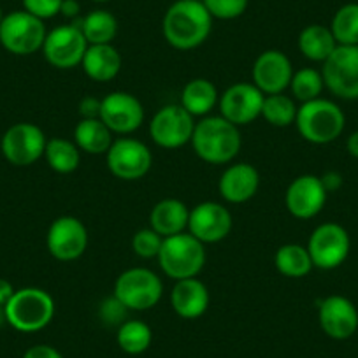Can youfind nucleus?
<instances>
[{
  "instance_id": "nucleus-10",
  "label": "nucleus",
  "mask_w": 358,
  "mask_h": 358,
  "mask_svg": "<svg viewBox=\"0 0 358 358\" xmlns=\"http://www.w3.org/2000/svg\"><path fill=\"white\" fill-rule=\"evenodd\" d=\"M195 118L181 104H169L158 109L150 123V136L164 150H178L192 141Z\"/></svg>"
},
{
  "instance_id": "nucleus-44",
  "label": "nucleus",
  "mask_w": 358,
  "mask_h": 358,
  "mask_svg": "<svg viewBox=\"0 0 358 358\" xmlns=\"http://www.w3.org/2000/svg\"><path fill=\"white\" fill-rule=\"evenodd\" d=\"M346 150L351 157L358 160V130H355V132H351L350 136H348Z\"/></svg>"
},
{
  "instance_id": "nucleus-41",
  "label": "nucleus",
  "mask_w": 358,
  "mask_h": 358,
  "mask_svg": "<svg viewBox=\"0 0 358 358\" xmlns=\"http://www.w3.org/2000/svg\"><path fill=\"white\" fill-rule=\"evenodd\" d=\"M322 179L323 188L327 190V194H332V192H337L341 187H343V176L337 171H327L325 174L320 176Z\"/></svg>"
},
{
  "instance_id": "nucleus-12",
  "label": "nucleus",
  "mask_w": 358,
  "mask_h": 358,
  "mask_svg": "<svg viewBox=\"0 0 358 358\" xmlns=\"http://www.w3.org/2000/svg\"><path fill=\"white\" fill-rule=\"evenodd\" d=\"M108 169L115 178L123 181H137L150 172L153 165V155L143 141L132 137L115 139L113 146L106 153Z\"/></svg>"
},
{
  "instance_id": "nucleus-37",
  "label": "nucleus",
  "mask_w": 358,
  "mask_h": 358,
  "mask_svg": "<svg viewBox=\"0 0 358 358\" xmlns=\"http://www.w3.org/2000/svg\"><path fill=\"white\" fill-rule=\"evenodd\" d=\"M127 313H129V309L115 295L111 299H106L101 304V309H99L101 320L109 327H120L123 322H127Z\"/></svg>"
},
{
  "instance_id": "nucleus-31",
  "label": "nucleus",
  "mask_w": 358,
  "mask_h": 358,
  "mask_svg": "<svg viewBox=\"0 0 358 358\" xmlns=\"http://www.w3.org/2000/svg\"><path fill=\"white\" fill-rule=\"evenodd\" d=\"M151 341H153V332L150 325L141 320H127L116 332V343L127 355L144 353L151 346Z\"/></svg>"
},
{
  "instance_id": "nucleus-3",
  "label": "nucleus",
  "mask_w": 358,
  "mask_h": 358,
  "mask_svg": "<svg viewBox=\"0 0 358 358\" xmlns=\"http://www.w3.org/2000/svg\"><path fill=\"white\" fill-rule=\"evenodd\" d=\"M295 127L302 139L323 146L339 139L346 127V116L336 102L320 97L301 104Z\"/></svg>"
},
{
  "instance_id": "nucleus-16",
  "label": "nucleus",
  "mask_w": 358,
  "mask_h": 358,
  "mask_svg": "<svg viewBox=\"0 0 358 358\" xmlns=\"http://www.w3.org/2000/svg\"><path fill=\"white\" fill-rule=\"evenodd\" d=\"M264 97L253 83H236L222 94L218 102L220 113L236 127L250 125L262 116Z\"/></svg>"
},
{
  "instance_id": "nucleus-19",
  "label": "nucleus",
  "mask_w": 358,
  "mask_h": 358,
  "mask_svg": "<svg viewBox=\"0 0 358 358\" xmlns=\"http://www.w3.org/2000/svg\"><path fill=\"white\" fill-rule=\"evenodd\" d=\"M292 60L280 50H267L257 57L253 64V85L264 95L283 94L290 88L294 78Z\"/></svg>"
},
{
  "instance_id": "nucleus-27",
  "label": "nucleus",
  "mask_w": 358,
  "mask_h": 358,
  "mask_svg": "<svg viewBox=\"0 0 358 358\" xmlns=\"http://www.w3.org/2000/svg\"><path fill=\"white\" fill-rule=\"evenodd\" d=\"M297 46L302 57L308 58L309 62L323 64L334 53V50L337 48V43L334 39V34L330 30V27L309 25L306 29H302V32L299 34Z\"/></svg>"
},
{
  "instance_id": "nucleus-20",
  "label": "nucleus",
  "mask_w": 358,
  "mask_h": 358,
  "mask_svg": "<svg viewBox=\"0 0 358 358\" xmlns=\"http://www.w3.org/2000/svg\"><path fill=\"white\" fill-rule=\"evenodd\" d=\"M318 322L330 339L346 341L358 330V309L344 295H330L320 302Z\"/></svg>"
},
{
  "instance_id": "nucleus-6",
  "label": "nucleus",
  "mask_w": 358,
  "mask_h": 358,
  "mask_svg": "<svg viewBox=\"0 0 358 358\" xmlns=\"http://www.w3.org/2000/svg\"><path fill=\"white\" fill-rule=\"evenodd\" d=\"M113 295L129 311H148L162 301L164 283L158 274L146 267L127 268L116 278Z\"/></svg>"
},
{
  "instance_id": "nucleus-29",
  "label": "nucleus",
  "mask_w": 358,
  "mask_h": 358,
  "mask_svg": "<svg viewBox=\"0 0 358 358\" xmlns=\"http://www.w3.org/2000/svg\"><path fill=\"white\" fill-rule=\"evenodd\" d=\"M274 265L287 278H304L315 267L308 248L295 243H288L278 248L276 255H274Z\"/></svg>"
},
{
  "instance_id": "nucleus-5",
  "label": "nucleus",
  "mask_w": 358,
  "mask_h": 358,
  "mask_svg": "<svg viewBox=\"0 0 358 358\" xmlns=\"http://www.w3.org/2000/svg\"><path fill=\"white\" fill-rule=\"evenodd\" d=\"M53 316L55 301L43 288H20L6 304L8 323L23 334H34L46 329L53 322Z\"/></svg>"
},
{
  "instance_id": "nucleus-25",
  "label": "nucleus",
  "mask_w": 358,
  "mask_h": 358,
  "mask_svg": "<svg viewBox=\"0 0 358 358\" xmlns=\"http://www.w3.org/2000/svg\"><path fill=\"white\" fill-rule=\"evenodd\" d=\"M220 95L213 81L206 78H195L185 85L181 92V106L194 118H204L218 106Z\"/></svg>"
},
{
  "instance_id": "nucleus-45",
  "label": "nucleus",
  "mask_w": 358,
  "mask_h": 358,
  "mask_svg": "<svg viewBox=\"0 0 358 358\" xmlns=\"http://www.w3.org/2000/svg\"><path fill=\"white\" fill-rule=\"evenodd\" d=\"M8 323V318H6V306H0V329Z\"/></svg>"
},
{
  "instance_id": "nucleus-33",
  "label": "nucleus",
  "mask_w": 358,
  "mask_h": 358,
  "mask_svg": "<svg viewBox=\"0 0 358 358\" xmlns=\"http://www.w3.org/2000/svg\"><path fill=\"white\" fill-rule=\"evenodd\" d=\"M297 106L292 97L285 94L276 95H265L264 106H262V118L268 123V125L278 127V129H285L295 123L297 118Z\"/></svg>"
},
{
  "instance_id": "nucleus-36",
  "label": "nucleus",
  "mask_w": 358,
  "mask_h": 358,
  "mask_svg": "<svg viewBox=\"0 0 358 358\" xmlns=\"http://www.w3.org/2000/svg\"><path fill=\"white\" fill-rule=\"evenodd\" d=\"M209 15L216 20H236L246 13L250 0H202Z\"/></svg>"
},
{
  "instance_id": "nucleus-9",
  "label": "nucleus",
  "mask_w": 358,
  "mask_h": 358,
  "mask_svg": "<svg viewBox=\"0 0 358 358\" xmlns=\"http://www.w3.org/2000/svg\"><path fill=\"white\" fill-rule=\"evenodd\" d=\"M313 265L322 271H334L341 267L350 257L351 239L343 225L334 222L322 223L313 230L308 243Z\"/></svg>"
},
{
  "instance_id": "nucleus-24",
  "label": "nucleus",
  "mask_w": 358,
  "mask_h": 358,
  "mask_svg": "<svg viewBox=\"0 0 358 358\" xmlns=\"http://www.w3.org/2000/svg\"><path fill=\"white\" fill-rule=\"evenodd\" d=\"M190 209L179 199H164L150 213V229L162 237L178 236L188 229Z\"/></svg>"
},
{
  "instance_id": "nucleus-39",
  "label": "nucleus",
  "mask_w": 358,
  "mask_h": 358,
  "mask_svg": "<svg viewBox=\"0 0 358 358\" xmlns=\"http://www.w3.org/2000/svg\"><path fill=\"white\" fill-rule=\"evenodd\" d=\"M101 104H102V101L92 97V95H88V97H83L81 102H79V106H78V113H79V116H81V120L99 118V116H101Z\"/></svg>"
},
{
  "instance_id": "nucleus-2",
  "label": "nucleus",
  "mask_w": 358,
  "mask_h": 358,
  "mask_svg": "<svg viewBox=\"0 0 358 358\" xmlns=\"http://www.w3.org/2000/svg\"><path fill=\"white\" fill-rule=\"evenodd\" d=\"M192 146L201 160L213 165L230 164L241 151L239 127L223 116H204L195 123Z\"/></svg>"
},
{
  "instance_id": "nucleus-23",
  "label": "nucleus",
  "mask_w": 358,
  "mask_h": 358,
  "mask_svg": "<svg viewBox=\"0 0 358 358\" xmlns=\"http://www.w3.org/2000/svg\"><path fill=\"white\" fill-rule=\"evenodd\" d=\"M122 55L113 44H88L81 67L90 79L108 83L122 71Z\"/></svg>"
},
{
  "instance_id": "nucleus-40",
  "label": "nucleus",
  "mask_w": 358,
  "mask_h": 358,
  "mask_svg": "<svg viewBox=\"0 0 358 358\" xmlns=\"http://www.w3.org/2000/svg\"><path fill=\"white\" fill-rule=\"evenodd\" d=\"M23 358H64L57 348L50 346V344H36V346L29 348L23 355Z\"/></svg>"
},
{
  "instance_id": "nucleus-22",
  "label": "nucleus",
  "mask_w": 358,
  "mask_h": 358,
  "mask_svg": "<svg viewBox=\"0 0 358 358\" xmlns=\"http://www.w3.org/2000/svg\"><path fill=\"white\" fill-rule=\"evenodd\" d=\"M209 290L197 278L176 281L171 292V306L179 318L197 320L208 311Z\"/></svg>"
},
{
  "instance_id": "nucleus-46",
  "label": "nucleus",
  "mask_w": 358,
  "mask_h": 358,
  "mask_svg": "<svg viewBox=\"0 0 358 358\" xmlns=\"http://www.w3.org/2000/svg\"><path fill=\"white\" fill-rule=\"evenodd\" d=\"M4 11H2V8H0V23H2V20H4Z\"/></svg>"
},
{
  "instance_id": "nucleus-4",
  "label": "nucleus",
  "mask_w": 358,
  "mask_h": 358,
  "mask_svg": "<svg viewBox=\"0 0 358 358\" xmlns=\"http://www.w3.org/2000/svg\"><path fill=\"white\" fill-rule=\"evenodd\" d=\"M158 265L174 281L197 278L206 265V248L190 232L165 237L158 253Z\"/></svg>"
},
{
  "instance_id": "nucleus-7",
  "label": "nucleus",
  "mask_w": 358,
  "mask_h": 358,
  "mask_svg": "<svg viewBox=\"0 0 358 358\" xmlns=\"http://www.w3.org/2000/svg\"><path fill=\"white\" fill-rule=\"evenodd\" d=\"M46 25L43 20L23 11H13L0 23V44L16 57H29L43 50L46 39Z\"/></svg>"
},
{
  "instance_id": "nucleus-8",
  "label": "nucleus",
  "mask_w": 358,
  "mask_h": 358,
  "mask_svg": "<svg viewBox=\"0 0 358 358\" xmlns=\"http://www.w3.org/2000/svg\"><path fill=\"white\" fill-rule=\"evenodd\" d=\"M325 88L343 101H358V46H339L323 62Z\"/></svg>"
},
{
  "instance_id": "nucleus-43",
  "label": "nucleus",
  "mask_w": 358,
  "mask_h": 358,
  "mask_svg": "<svg viewBox=\"0 0 358 358\" xmlns=\"http://www.w3.org/2000/svg\"><path fill=\"white\" fill-rule=\"evenodd\" d=\"M15 287L11 285V281L4 280V278H0V306H6L11 297L15 295Z\"/></svg>"
},
{
  "instance_id": "nucleus-28",
  "label": "nucleus",
  "mask_w": 358,
  "mask_h": 358,
  "mask_svg": "<svg viewBox=\"0 0 358 358\" xmlns=\"http://www.w3.org/2000/svg\"><path fill=\"white\" fill-rule=\"evenodd\" d=\"M71 23L81 29L88 44H111L118 34L115 15L104 9H95L83 18L72 20Z\"/></svg>"
},
{
  "instance_id": "nucleus-47",
  "label": "nucleus",
  "mask_w": 358,
  "mask_h": 358,
  "mask_svg": "<svg viewBox=\"0 0 358 358\" xmlns=\"http://www.w3.org/2000/svg\"><path fill=\"white\" fill-rule=\"evenodd\" d=\"M94 2H109V0H94Z\"/></svg>"
},
{
  "instance_id": "nucleus-38",
  "label": "nucleus",
  "mask_w": 358,
  "mask_h": 358,
  "mask_svg": "<svg viewBox=\"0 0 358 358\" xmlns=\"http://www.w3.org/2000/svg\"><path fill=\"white\" fill-rule=\"evenodd\" d=\"M23 9L39 20H50L60 15L62 0H22Z\"/></svg>"
},
{
  "instance_id": "nucleus-17",
  "label": "nucleus",
  "mask_w": 358,
  "mask_h": 358,
  "mask_svg": "<svg viewBox=\"0 0 358 358\" xmlns=\"http://www.w3.org/2000/svg\"><path fill=\"white\" fill-rule=\"evenodd\" d=\"M232 213L220 202L206 201L190 209L188 232L202 244H215L232 232Z\"/></svg>"
},
{
  "instance_id": "nucleus-42",
  "label": "nucleus",
  "mask_w": 358,
  "mask_h": 358,
  "mask_svg": "<svg viewBox=\"0 0 358 358\" xmlns=\"http://www.w3.org/2000/svg\"><path fill=\"white\" fill-rule=\"evenodd\" d=\"M60 15L72 22V20L79 18V15H81V4H79L78 0H62Z\"/></svg>"
},
{
  "instance_id": "nucleus-35",
  "label": "nucleus",
  "mask_w": 358,
  "mask_h": 358,
  "mask_svg": "<svg viewBox=\"0 0 358 358\" xmlns=\"http://www.w3.org/2000/svg\"><path fill=\"white\" fill-rule=\"evenodd\" d=\"M162 243H164V237L153 229H141L132 237V251L137 257L150 260V258L158 257Z\"/></svg>"
},
{
  "instance_id": "nucleus-11",
  "label": "nucleus",
  "mask_w": 358,
  "mask_h": 358,
  "mask_svg": "<svg viewBox=\"0 0 358 358\" xmlns=\"http://www.w3.org/2000/svg\"><path fill=\"white\" fill-rule=\"evenodd\" d=\"M46 136L37 125L29 122L15 123L0 139V151L15 167H29L44 157Z\"/></svg>"
},
{
  "instance_id": "nucleus-34",
  "label": "nucleus",
  "mask_w": 358,
  "mask_h": 358,
  "mask_svg": "<svg viewBox=\"0 0 358 358\" xmlns=\"http://www.w3.org/2000/svg\"><path fill=\"white\" fill-rule=\"evenodd\" d=\"M323 88H325V81H323L322 71H316L313 67H304L294 72V78H292L290 83L292 95L299 102H302V104L322 97Z\"/></svg>"
},
{
  "instance_id": "nucleus-1",
  "label": "nucleus",
  "mask_w": 358,
  "mask_h": 358,
  "mask_svg": "<svg viewBox=\"0 0 358 358\" xmlns=\"http://www.w3.org/2000/svg\"><path fill=\"white\" fill-rule=\"evenodd\" d=\"M213 16L202 0H176L165 11L162 32L174 50L190 51L208 41Z\"/></svg>"
},
{
  "instance_id": "nucleus-30",
  "label": "nucleus",
  "mask_w": 358,
  "mask_h": 358,
  "mask_svg": "<svg viewBox=\"0 0 358 358\" xmlns=\"http://www.w3.org/2000/svg\"><path fill=\"white\" fill-rule=\"evenodd\" d=\"M44 158L51 171L58 174H71L81 164V150L72 141L53 137L46 143Z\"/></svg>"
},
{
  "instance_id": "nucleus-14",
  "label": "nucleus",
  "mask_w": 358,
  "mask_h": 358,
  "mask_svg": "<svg viewBox=\"0 0 358 358\" xmlns=\"http://www.w3.org/2000/svg\"><path fill=\"white\" fill-rule=\"evenodd\" d=\"M46 248L58 262H74L85 255L88 248V230L76 216H60L50 225L46 234Z\"/></svg>"
},
{
  "instance_id": "nucleus-18",
  "label": "nucleus",
  "mask_w": 358,
  "mask_h": 358,
  "mask_svg": "<svg viewBox=\"0 0 358 358\" xmlns=\"http://www.w3.org/2000/svg\"><path fill=\"white\" fill-rule=\"evenodd\" d=\"M327 190L320 176L302 174L288 185L285 192L287 211L297 220H311L323 211L327 202Z\"/></svg>"
},
{
  "instance_id": "nucleus-21",
  "label": "nucleus",
  "mask_w": 358,
  "mask_h": 358,
  "mask_svg": "<svg viewBox=\"0 0 358 358\" xmlns=\"http://www.w3.org/2000/svg\"><path fill=\"white\" fill-rule=\"evenodd\" d=\"M260 174L251 164H232L223 171L218 181L220 195L229 204H244L257 195Z\"/></svg>"
},
{
  "instance_id": "nucleus-26",
  "label": "nucleus",
  "mask_w": 358,
  "mask_h": 358,
  "mask_svg": "<svg viewBox=\"0 0 358 358\" xmlns=\"http://www.w3.org/2000/svg\"><path fill=\"white\" fill-rule=\"evenodd\" d=\"M115 134L102 123L101 118L79 120L74 129V143L88 155H106L115 143Z\"/></svg>"
},
{
  "instance_id": "nucleus-15",
  "label": "nucleus",
  "mask_w": 358,
  "mask_h": 358,
  "mask_svg": "<svg viewBox=\"0 0 358 358\" xmlns=\"http://www.w3.org/2000/svg\"><path fill=\"white\" fill-rule=\"evenodd\" d=\"M144 108L129 92H111L102 99L101 116L106 127L118 136H130L144 123Z\"/></svg>"
},
{
  "instance_id": "nucleus-13",
  "label": "nucleus",
  "mask_w": 358,
  "mask_h": 358,
  "mask_svg": "<svg viewBox=\"0 0 358 358\" xmlns=\"http://www.w3.org/2000/svg\"><path fill=\"white\" fill-rule=\"evenodd\" d=\"M86 50H88V41L83 36L81 29L72 23L60 25L48 32L43 44V55L46 62L51 67L60 71L81 65Z\"/></svg>"
},
{
  "instance_id": "nucleus-32",
  "label": "nucleus",
  "mask_w": 358,
  "mask_h": 358,
  "mask_svg": "<svg viewBox=\"0 0 358 358\" xmlns=\"http://www.w3.org/2000/svg\"><path fill=\"white\" fill-rule=\"evenodd\" d=\"M330 30L339 46H358V4L341 6L334 15Z\"/></svg>"
}]
</instances>
